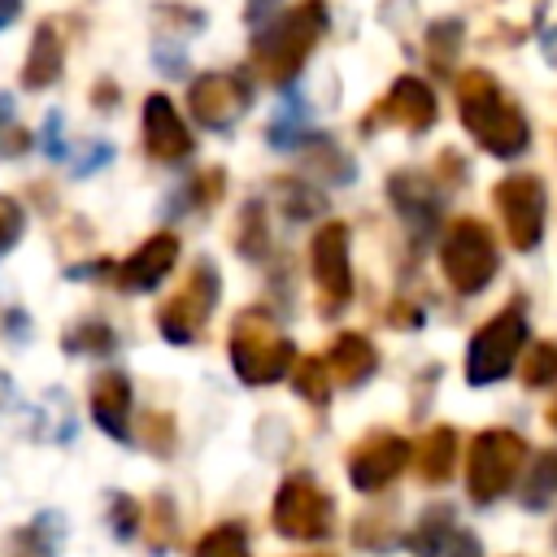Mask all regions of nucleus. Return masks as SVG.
<instances>
[{
	"mask_svg": "<svg viewBox=\"0 0 557 557\" xmlns=\"http://www.w3.org/2000/svg\"><path fill=\"white\" fill-rule=\"evenodd\" d=\"M309 270H313V287H318V309L326 318H335L352 300V261H348V226L344 222H326L313 231Z\"/></svg>",
	"mask_w": 557,
	"mask_h": 557,
	"instance_id": "1a4fd4ad",
	"label": "nucleus"
},
{
	"mask_svg": "<svg viewBox=\"0 0 557 557\" xmlns=\"http://www.w3.org/2000/svg\"><path fill=\"white\" fill-rule=\"evenodd\" d=\"M331 527H335V505L309 474H292L274 492V531L278 535H287V540H326Z\"/></svg>",
	"mask_w": 557,
	"mask_h": 557,
	"instance_id": "9d476101",
	"label": "nucleus"
},
{
	"mask_svg": "<svg viewBox=\"0 0 557 557\" xmlns=\"http://www.w3.org/2000/svg\"><path fill=\"white\" fill-rule=\"evenodd\" d=\"M457 48H461V22H457V17H444V22H435V26L426 30V57H431V65H435L440 74H453Z\"/></svg>",
	"mask_w": 557,
	"mask_h": 557,
	"instance_id": "bb28decb",
	"label": "nucleus"
},
{
	"mask_svg": "<svg viewBox=\"0 0 557 557\" xmlns=\"http://www.w3.org/2000/svg\"><path fill=\"white\" fill-rule=\"evenodd\" d=\"M61 344H65V352H91V357H104V352L117 348V335H113L109 322H100V318H83V322H74V326L61 335Z\"/></svg>",
	"mask_w": 557,
	"mask_h": 557,
	"instance_id": "b1692460",
	"label": "nucleus"
},
{
	"mask_svg": "<svg viewBox=\"0 0 557 557\" xmlns=\"http://www.w3.org/2000/svg\"><path fill=\"white\" fill-rule=\"evenodd\" d=\"M553 540H557V527H553Z\"/></svg>",
	"mask_w": 557,
	"mask_h": 557,
	"instance_id": "a19ab883",
	"label": "nucleus"
},
{
	"mask_svg": "<svg viewBox=\"0 0 557 557\" xmlns=\"http://www.w3.org/2000/svg\"><path fill=\"white\" fill-rule=\"evenodd\" d=\"M144 148H148V157L161 161V165H178V161H187L191 148H196V139H191L183 113H178L174 100L161 96V91L144 96Z\"/></svg>",
	"mask_w": 557,
	"mask_h": 557,
	"instance_id": "4468645a",
	"label": "nucleus"
},
{
	"mask_svg": "<svg viewBox=\"0 0 557 557\" xmlns=\"http://www.w3.org/2000/svg\"><path fill=\"white\" fill-rule=\"evenodd\" d=\"M409 457H413V448H409L400 435H392V431H370V435L348 453V479H352L357 492H379V487H387V483L409 466Z\"/></svg>",
	"mask_w": 557,
	"mask_h": 557,
	"instance_id": "f8f14e48",
	"label": "nucleus"
},
{
	"mask_svg": "<svg viewBox=\"0 0 557 557\" xmlns=\"http://www.w3.org/2000/svg\"><path fill=\"white\" fill-rule=\"evenodd\" d=\"M44 531H48V518H35L30 527L13 531V548H9V557H52V553H57V540H48Z\"/></svg>",
	"mask_w": 557,
	"mask_h": 557,
	"instance_id": "c756f323",
	"label": "nucleus"
},
{
	"mask_svg": "<svg viewBox=\"0 0 557 557\" xmlns=\"http://www.w3.org/2000/svg\"><path fill=\"white\" fill-rule=\"evenodd\" d=\"M91 418L104 435L131 440V379L122 370H104L91 383Z\"/></svg>",
	"mask_w": 557,
	"mask_h": 557,
	"instance_id": "dca6fc26",
	"label": "nucleus"
},
{
	"mask_svg": "<svg viewBox=\"0 0 557 557\" xmlns=\"http://www.w3.org/2000/svg\"><path fill=\"white\" fill-rule=\"evenodd\" d=\"M191 557H248V531L239 522H222L196 540Z\"/></svg>",
	"mask_w": 557,
	"mask_h": 557,
	"instance_id": "a878e982",
	"label": "nucleus"
},
{
	"mask_svg": "<svg viewBox=\"0 0 557 557\" xmlns=\"http://www.w3.org/2000/svg\"><path fill=\"white\" fill-rule=\"evenodd\" d=\"M548 422H553V426H557V405H553V409H548Z\"/></svg>",
	"mask_w": 557,
	"mask_h": 557,
	"instance_id": "ea45409f",
	"label": "nucleus"
},
{
	"mask_svg": "<svg viewBox=\"0 0 557 557\" xmlns=\"http://www.w3.org/2000/svg\"><path fill=\"white\" fill-rule=\"evenodd\" d=\"M174 261H178V235L157 231V235H148L122 265H113V283H117L122 292H131V296L152 292V287L174 270Z\"/></svg>",
	"mask_w": 557,
	"mask_h": 557,
	"instance_id": "2eb2a0df",
	"label": "nucleus"
},
{
	"mask_svg": "<svg viewBox=\"0 0 557 557\" xmlns=\"http://www.w3.org/2000/svg\"><path fill=\"white\" fill-rule=\"evenodd\" d=\"M413 461H418V474L426 483H444L453 474V466H457V431L453 426L426 431L418 440V448H413Z\"/></svg>",
	"mask_w": 557,
	"mask_h": 557,
	"instance_id": "aec40b11",
	"label": "nucleus"
},
{
	"mask_svg": "<svg viewBox=\"0 0 557 557\" xmlns=\"http://www.w3.org/2000/svg\"><path fill=\"white\" fill-rule=\"evenodd\" d=\"M496 265H500V252H496V239H492V231L483 222L457 218L444 231V239H440V270H444L453 292H461V296L483 292L492 283Z\"/></svg>",
	"mask_w": 557,
	"mask_h": 557,
	"instance_id": "39448f33",
	"label": "nucleus"
},
{
	"mask_svg": "<svg viewBox=\"0 0 557 557\" xmlns=\"http://www.w3.org/2000/svg\"><path fill=\"white\" fill-rule=\"evenodd\" d=\"M387 196H392V205L400 209V218H405L418 235H426V231L435 226V218H440V196H435V187H431L422 174L400 170V174L387 183Z\"/></svg>",
	"mask_w": 557,
	"mask_h": 557,
	"instance_id": "a211bd4d",
	"label": "nucleus"
},
{
	"mask_svg": "<svg viewBox=\"0 0 557 557\" xmlns=\"http://www.w3.org/2000/svg\"><path fill=\"white\" fill-rule=\"evenodd\" d=\"M231 366L248 387H270L296 366V348L287 335H278L274 318L265 309H244L231 322Z\"/></svg>",
	"mask_w": 557,
	"mask_h": 557,
	"instance_id": "7ed1b4c3",
	"label": "nucleus"
},
{
	"mask_svg": "<svg viewBox=\"0 0 557 557\" xmlns=\"http://www.w3.org/2000/svg\"><path fill=\"white\" fill-rule=\"evenodd\" d=\"M17 13H22V0H0V30L9 22H17Z\"/></svg>",
	"mask_w": 557,
	"mask_h": 557,
	"instance_id": "58836bf2",
	"label": "nucleus"
},
{
	"mask_svg": "<svg viewBox=\"0 0 557 557\" xmlns=\"http://www.w3.org/2000/svg\"><path fill=\"white\" fill-rule=\"evenodd\" d=\"M326 370L348 383V387H361L374 370H379V348L361 335V331H344L331 339V352H326Z\"/></svg>",
	"mask_w": 557,
	"mask_h": 557,
	"instance_id": "6ab92c4d",
	"label": "nucleus"
},
{
	"mask_svg": "<svg viewBox=\"0 0 557 557\" xmlns=\"http://www.w3.org/2000/svg\"><path fill=\"white\" fill-rule=\"evenodd\" d=\"M39 148H44L52 161H61V157H65V144H61V113H48V117H44V135H39Z\"/></svg>",
	"mask_w": 557,
	"mask_h": 557,
	"instance_id": "c9c22d12",
	"label": "nucleus"
},
{
	"mask_svg": "<svg viewBox=\"0 0 557 557\" xmlns=\"http://www.w3.org/2000/svg\"><path fill=\"white\" fill-rule=\"evenodd\" d=\"M292 379H296V392H300L305 400L326 405V396H331V370H326V361L305 357V361L292 366Z\"/></svg>",
	"mask_w": 557,
	"mask_h": 557,
	"instance_id": "c85d7f7f",
	"label": "nucleus"
},
{
	"mask_svg": "<svg viewBox=\"0 0 557 557\" xmlns=\"http://www.w3.org/2000/svg\"><path fill=\"white\" fill-rule=\"evenodd\" d=\"M448 540H453V509H448V505H435V509H426V513L418 518V527H413V535H409V548H413L418 557H435Z\"/></svg>",
	"mask_w": 557,
	"mask_h": 557,
	"instance_id": "5701e85b",
	"label": "nucleus"
},
{
	"mask_svg": "<svg viewBox=\"0 0 557 557\" xmlns=\"http://www.w3.org/2000/svg\"><path fill=\"white\" fill-rule=\"evenodd\" d=\"M331 26V13H326V0H300L292 9H283L270 26H261L252 35V65L278 83V87H292L300 65L309 61V52L318 48V39L326 35Z\"/></svg>",
	"mask_w": 557,
	"mask_h": 557,
	"instance_id": "f03ea898",
	"label": "nucleus"
},
{
	"mask_svg": "<svg viewBox=\"0 0 557 557\" xmlns=\"http://www.w3.org/2000/svg\"><path fill=\"white\" fill-rule=\"evenodd\" d=\"M522 383L527 387H548L557 383V344L544 339V344H531L522 352Z\"/></svg>",
	"mask_w": 557,
	"mask_h": 557,
	"instance_id": "cd10ccee",
	"label": "nucleus"
},
{
	"mask_svg": "<svg viewBox=\"0 0 557 557\" xmlns=\"http://www.w3.org/2000/svg\"><path fill=\"white\" fill-rule=\"evenodd\" d=\"M109 527H113L117 540H131V535L139 531V505H135L131 496H113V505H109Z\"/></svg>",
	"mask_w": 557,
	"mask_h": 557,
	"instance_id": "473e14b6",
	"label": "nucleus"
},
{
	"mask_svg": "<svg viewBox=\"0 0 557 557\" xmlns=\"http://www.w3.org/2000/svg\"><path fill=\"white\" fill-rule=\"evenodd\" d=\"M248 100H252V87L226 70H209L187 87V109L205 131H231L248 113Z\"/></svg>",
	"mask_w": 557,
	"mask_h": 557,
	"instance_id": "9b49d317",
	"label": "nucleus"
},
{
	"mask_svg": "<svg viewBox=\"0 0 557 557\" xmlns=\"http://www.w3.org/2000/svg\"><path fill=\"white\" fill-rule=\"evenodd\" d=\"M222 187H226V174H222V165H213V170H200V174L191 178V187H187V200H191L196 209H205V205H213V200L222 196Z\"/></svg>",
	"mask_w": 557,
	"mask_h": 557,
	"instance_id": "2f4dec72",
	"label": "nucleus"
},
{
	"mask_svg": "<svg viewBox=\"0 0 557 557\" xmlns=\"http://www.w3.org/2000/svg\"><path fill=\"white\" fill-rule=\"evenodd\" d=\"M557 500V448H544L531 470H522V505L527 509H544Z\"/></svg>",
	"mask_w": 557,
	"mask_h": 557,
	"instance_id": "412c9836",
	"label": "nucleus"
},
{
	"mask_svg": "<svg viewBox=\"0 0 557 557\" xmlns=\"http://www.w3.org/2000/svg\"><path fill=\"white\" fill-rule=\"evenodd\" d=\"M144 444L152 453H161V457L174 448V422H170V413H148L144 418Z\"/></svg>",
	"mask_w": 557,
	"mask_h": 557,
	"instance_id": "72a5a7b5",
	"label": "nucleus"
},
{
	"mask_svg": "<svg viewBox=\"0 0 557 557\" xmlns=\"http://www.w3.org/2000/svg\"><path fill=\"white\" fill-rule=\"evenodd\" d=\"M522 461H527V444H522V435L500 431V426L474 435V444H470V466H466L470 500H474V505H492V500H500V496L518 483Z\"/></svg>",
	"mask_w": 557,
	"mask_h": 557,
	"instance_id": "423d86ee",
	"label": "nucleus"
},
{
	"mask_svg": "<svg viewBox=\"0 0 557 557\" xmlns=\"http://www.w3.org/2000/svg\"><path fill=\"white\" fill-rule=\"evenodd\" d=\"M318 557H326V553H318Z\"/></svg>",
	"mask_w": 557,
	"mask_h": 557,
	"instance_id": "79ce46f5",
	"label": "nucleus"
},
{
	"mask_svg": "<svg viewBox=\"0 0 557 557\" xmlns=\"http://www.w3.org/2000/svg\"><path fill=\"white\" fill-rule=\"evenodd\" d=\"M170 535H174V505H170V496H157L152 500V544L165 548Z\"/></svg>",
	"mask_w": 557,
	"mask_h": 557,
	"instance_id": "f704fd0d",
	"label": "nucleus"
},
{
	"mask_svg": "<svg viewBox=\"0 0 557 557\" xmlns=\"http://www.w3.org/2000/svg\"><path fill=\"white\" fill-rule=\"evenodd\" d=\"M61 65H65V39H61V26L52 17H44L30 35V52H26V65H22V87L26 91H44L61 78Z\"/></svg>",
	"mask_w": 557,
	"mask_h": 557,
	"instance_id": "f3484780",
	"label": "nucleus"
},
{
	"mask_svg": "<svg viewBox=\"0 0 557 557\" xmlns=\"http://www.w3.org/2000/svg\"><path fill=\"white\" fill-rule=\"evenodd\" d=\"M22 231H26V209H22V200H13V196L0 191V257L13 252V244L22 239Z\"/></svg>",
	"mask_w": 557,
	"mask_h": 557,
	"instance_id": "7c9ffc66",
	"label": "nucleus"
},
{
	"mask_svg": "<svg viewBox=\"0 0 557 557\" xmlns=\"http://www.w3.org/2000/svg\"><path fill=\"white\" fill-rule=\"evenodd\" d=\"M218 296H222V274H218V265H213L209 257H200V261L187 270L183 287L157 309V331H161L170 344H191V339L205 331V322H209Z\"/></svg>",
	"mask_w": 557,
	"mask_h": 557,
	"instance_id": "0eeeda50",
	"label": "nucleus"
},
{
	"mask_svg": "<svg viewBox=\"0 0 557 557\" xmlns=\"http://www.w3.org/2000/svg\"><path fill=\"white\" fill-rule=\"evenodd\" d=\"M457 113H461V126L479 139V148L500 161H513L531 148V126L522 109L505 96V87L487 70L457 74Z\"/></svg>",
	"mask_w": 557,
	"mask_h": 557,
	"instance_id": "f257e3e1",
	"label": "nucleus"
},
{
	"mask_svg": "<svg viewBox=\"0 0 557 557\" xmlns=\"http://www.w3.org/2000/svg\"><path fill=\"white\" fill-rule=\"evenodd\" d=\"M235 248L248 257V261H261L265 248H270V231H265V209L257 200L244 205L239 213V226H235Z\"/></svg>",
	"mask_w": 557,
	"mask_h": 557,
	"instance_id": "393cba45",
	"label": "nucleus"
},
{
	"mask_svg": "<svg viewBox=\"0 0 557 557\" xmlns=\"http://www.w3.org/2000/svg\"><path fill=\"white\" fill-rule=\"evenodd\" d=\"M274 17H278V0H248V4H244V22L257 26V30L270 26Z\"/></svg>",
	"mask_w": 557,
	"mask_h": 557,
	"instance_id": "e433bc0d",
	"label": "nucleus"
},
{
	"mask_svg": "<svg viewBox=\"0 0 557 557\" xmlns=\"http://www.w3.org/2000/svg\"><path fill=\"white\" fill-rule=\"evenodd\" d=\"M492 205L505 222V235L518 252L540 248L544 239V222H548V191L540 174H509L492 187Z\"/></svg>",
	"mask_w": 557,
	"mask_h": 557,
	"instance_id": "6e6552de",
	"label": "nucleus"
},
{
	"mask_svg": "<svg viewBox=\"0 0 557 557\" xmlns=\"http://www.w3.org/2000/svg\"><path fill=\"white\" fill-rule=\"evenodd\" d=\"M109 161H113V148H109V144H91V152H83L74 170H78V178H87V174H96V170L109 165Z\"/></svg>",
	"mask_w": 557,
	"mask_h": 557,
	"instance_id": "4c0bfd02",
	"label": "nucleus"
},
{
	"mask_svg": "<svg viewBox=\"0 0 557 557\" xmlns=\"http://www.w3.org/2000/svg\"><path fill=\"white\" fill-rule=\"evenodd\" d=\"M435 117H440V104H435V91L422 83V78H413V74H400L392 87H387V96L374 104V113H370V122L366 126H400V131H409V135H418V131H431L435 126Z\"/></svg>",
	"mask_w": 557,
	"mask_h": 557,
	"instance_id": "ddd939ff",
	"label": "nucleus"
},
{
	"mask_svg": "<svg viewBox=\"0 0 557 557\" xmlns=\"http://www.w3.org/2000/svg\"><path fill=\"white\" fill-rule=\"evenodd\" d=\"M527 348V305L522 300H509L496 318H487L470 348H466V379L474 387H487V383H500L513 366H518V352Z\"/></svg>",
	"mask_w": 557,
	"mask_h": 557,
	"instance_id": "20e7f679",
	"label": "nucleus"
},
{
	"mask_svg": "<svg viewBox=\"0 0 557 557\" xmlns=\"http://www.w3.org/2000/svg\"><path fill=\"white\" fill-rule=\"evenodd\" d=\"M300 139H309V104L296 91H287L283 109L270 122V148H296Z\"/></svg>",
	"mask_w": 557,
	"mask_h": 557,
	"instance_id": "4be33fe9",
	"label": "nucleus"
}]
</instances>
